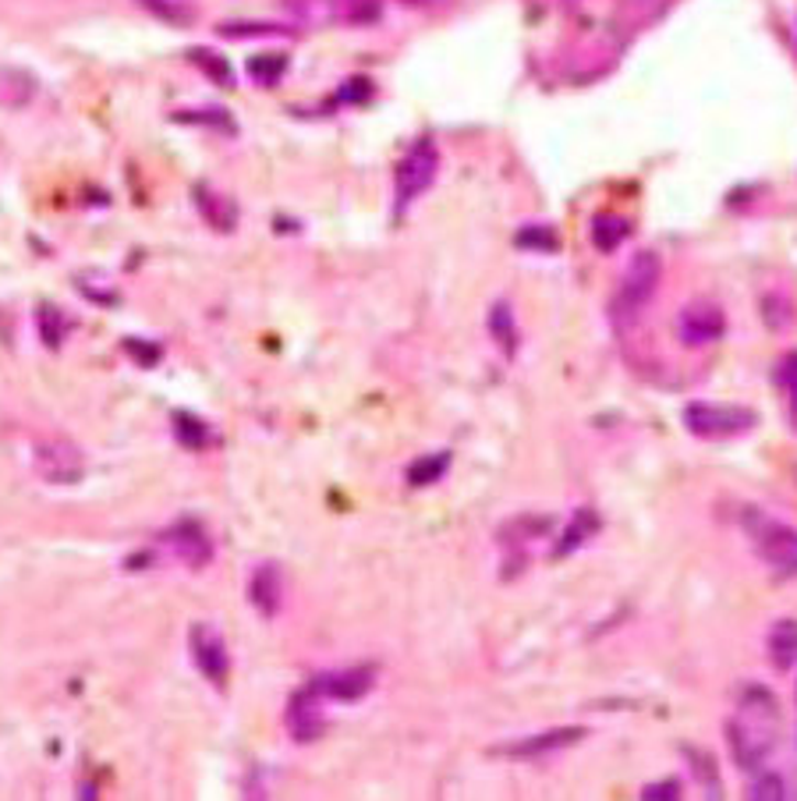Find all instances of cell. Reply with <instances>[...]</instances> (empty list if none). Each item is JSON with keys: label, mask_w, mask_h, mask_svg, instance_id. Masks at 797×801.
I'll use <instances>...</instances> for the list:
<instances>
[{"label": "cell", "mask_w": 797, "mask_h": 801, "mask_svg": "<svg viewBox=\"0 0 797 801\" xmlns=\"http://www.w3.org/2000/svg\"><path fill=\"white\" fill-rule=\"evenodd\" d=\"M174 121H181V124H206V128H217V132H237L234 121L228 110H220V107H206V110H181V114H174Z\"/></svg>", "instance_id": "31"}, {"label": "cell", "mask_w": 797, "mask_h": 801, "mask_svg": "<svg viewBox=\"0 0 797 801\" xmlns=\"http://www.w3.org/2000/svg\"><path fill=\"white\" fill-rule=\"evenodd\" d=\"M124 348L132 351V355H135L139 362H146V365H156V362H159V355H164V351H159L156 344H139V341H128Z\"/></svg>", "instance_id": "36"}, {"label": "cell", "mask_w": 797, "mask_h": 801, "mask_svg": "<svg viewBox=\"0 0 797 801\" xmlns=\"http://www.w3.org/2000/svg\"><path fill=\"white\" fill-rule=\"evenodd\" d=\"M135 4L142 11H150L153 19L167 22V25H191V19H196V14H191V8L181 4V0H135Z\"/></svg>", "instance_id": "29"}, {"label": "cell", "mask_w": 797, "mask_h": 801, "mask_svg": "<svg viewBox=\"0 0 797 801\" xmlns=\"http://www.w3.org/2000/svg\"><path fill=\"white\" fill-rule=\"evenodd\" d=\"M680 794H684L680 780H660V783H649V788L642 791L645 801H677Z\"/></svg>", "instance_id": "34"}, {"label": "cell", "mask_w": 797, "mask_h": 801, "mask_svg": "<svg viewBox=\"0 0 797 801\" xmlns=\"http://www.w3.org/2000/svg\"><path fill=\"white\" fill-rule=\"evenodd\" d=\"M373 96V83L369 78H351V83L344 86V92H341V100L344 103H365Z\"/></svg>", "instance_id": "35"}, {"label": "cell", "mask_w": 797, "mask_h": 801, "mask_svg": "<svg viewBox=\"0 0 797 801\" xmlns=\"http://www.w3.org/2000/svg\"><path fill=\"white\" fill-rule=\"evenodd\" d=\"M191 199H196V210L202 213V220L210 223L213 231L231 234L237 228V202L231 196H223V191H217L210 185H196Z\"/></svg>", "instance_id": "15"}, {"label": "cell", "mask_w": 797, "mask_h": 801, "mask_svg": "<svg viewBox=\"0 0 797 801\" xmlns=\"http://www.w3.org/2000/svg\"><path fill=\"white\" fill-rule=\"evenodd\" d=\"M248 603L266 621H274L280 614V603H284V574H280V568L274 564V560H263V564L252 571V579H248Z\"/></svg>", "instance_id": "14"}, {"label": "cell", "mask_w": 797, "mask_h": 801, "mask_svg": "<svg viewBox=\"0 0 797 801\" xmlns=\"http://www.w3.org/2000/svg\"><path fill=\"white\" fill-rule=\"evenodd\" d=\"M174 437H178L181 447H188V451H202L206 443L213 440V432L210 426H206L199 415H188V412H174Z\"/></svg>", "instance_id": "23"}, {"label": "cell", "mask_w": 797, "mask_h": 801, "mask_svg": "<svg viewBox=\"0 0 797 801\" xmlns=\"http://www.w3.org/2000/svg\"><path fill=\"white\" fill-rule=\"evenodd\" d=\"M408 8H425V4H433V0H405Z\"/></svg>", "instance_id": "37"}, {"label": "cell", "mask_w": 797, "mask_h": 801, "mask_svg": "<svg viewBox=\"0 0 797 801\" xmlns=\"http://www.w3.org/2000/svg\"><path fill=\"white\" fill-rule=\"evenodd\" d=\"M585 734H588L585 727H553V731L529 734V738H521L514 745H503L500 751L510 759H542V756H553V751H564L571 745H578Z\"/></svg>", "instance_id": "12"}, {"label": "cell", "mask_w": 797, "mask_h": 801, "mask_svg": "<svg viewBox=\"0 0 797 801\" xmlns=\"http://www.w3.org/2000/svg\"><path fill=\"white\" fill-rule=\"evenodd\" d=\"M159 539H164V547L188 568H206L213 560V539L206 536V528L199 522L185 518L178 525H170Z\"/></svg>", "instance_id": "11"}, {"label": "cell", "mask_w": 797, "mask_h": 801, "mask_svg": "<svg viewBox=\"0 0 797 801\" xmlns=\"http://www.w3.org/2000/svg\"><path fill=\"white\" fill-rule=\"evenodd\" d=\"M486 327L492 333V341L500 344L503 355H514L518 351V323H514V309L507 301H492V309L486 316Z\"/></svg>", "instance_id": "21"}, {"label": "cell", "mask_w": 797, "mask_h": 801, "mask_svg": "<svg viewBox=\"0 0 797 801\" xmlns=\"http://www.w3.org/2000/svg\"><path fill=\"white\" fill-rule=\"evenodd\" d=\"M36 469L51 483H78L82 479V454L64 440H46L36 447Z\"/></svg>", "instance_id": "13"}, {"label": "cell", "mask_w": 797, "mask_h": 801, "mask_svg": "<svg viewBox=\"0 0 797 801\" xmlns=\"http://www.w3.org/2000/svg\"><path fill=\"white\" fill-rule=\"evenodd\" d=\"M744 533L765 568L779 579H797V528L773 515H762V511H748Z\"/></svg>", "instance_id": "3"}, {"label": "cell", "mask_w": 797, "mask_h": 801, "mask_svg": "<svg viewBox=\"0 0 797 801\" xmlns=\"http://www.w3.org/2000/svg\"><path fill=\"white\" fill-rule=\"evenodd\" d=\"M440 171V153L433 139H419L414 146L401 156V164L394 171V202L397 213H405L408 206L422 196V191L436 182Z\"/></svg>", "instance_id": "5"}, {"label": "cell", "mask_w": 797, "mask_h": 801, "mask_svg": "<svg viewBox=\"0 0 797 801\" xmlns=\"http://www.w3.org/2000/svg\"><path fill=\"white\" fill-rule=\"evenodd\" d=\"M32 96H36V78L29 72H19V68L0 72V107L19 110V107L32 103Z\"/></svg>", "instance_id": "18"}, {"label": "cell", "mask_w": 797, "mask_h": 801, "mask_svg": "<svg viewBox=\"0 0 797 801\" xmlns=\"http://www.w3.org/2000/svg\"><path fill=\"white\" fill-rule=\"evenodd\" d=\"M765 652H770L776 670H790L797 663V617H779L773 624L770 638H765Z\"/></svg>", "instance_id": "16"}, {"label": "cell", "mask_w": 797, "mask_h": 801, "mask_svg": "<svg viewBox=\"0 0 797 801\" xmlns=\"http://www.w3.org/2000/svg\"><path fill=\"white\" fill-rule=\"evenodd\" d=\"M748 798H787V788H784V780H779L776 773H765L752 783V791H748Z\"/></svg>", "instance_id": "33"}, {"label": "cell", "mask_w": 797, "mask_h": 801, "mask_svg": "<svg viewBox=\"0 0 797 801\" xmlns=\"http://www.w3.org/2000/svg\"><path fill=\"white\" fill-rule=\"evenodd\" d=\"M660 277H663V260H660V252H634L631 255V263L624 270V277H620L617 284V295L610 301V319H613V327H631L638 323V316L645 312V306L652 301V295H656V287H660Z\"/></svg>", "instance_id": "2"}, {"label": "cell", "mask_w": 797, "mask_h": 801, "mask_svg": "<svg viewBox=\"0 0 797 801\" xmlns=\"http://www.w3.org/2000/svg\"><path fill=\"white\" fill-rule=\"evenodd\" d=\"M759 415L744 405H720V401H691L684 408V426L701 440H730L752 432Z\"/></svg>", "instance_id": "4"}, {"label": "cell", "mask_w": 797, "mask_h": 801, "mask_svg": "<svg viewBox=\"0 0 797 801\" xmlns=\"http://www.w3.org/2000/svg\"><path fill=\"white\" fill-rule=\"evenodd\" d=\"M36 327H40V338H43L46 348H60L64 344V333L71 330V319L64 316L60 309H54V306H40Z\"/></svg>", "instance_id": "26"}, {"label": "cell", "mask_w": 797, "mask_h": 801, "mask_svg": "<svg viewBox=\"0 0 797 801\" xmlns=\"http://www.w3.org/2000/svg\"><path fill=\"white\" fill-rule=\"evenodd\" d=\"M217 32L223 40H263V36H287V25H277V22H220Z\"/></svg>", "instance_id": "25"}, {"label": "cell", "mask_w": 797, "mask_h": 801, "mask_svg": "<svg viewBox=\"0 0 797 801\" xmlns=\"http://www.w3.org/2000/svg\"><path fill=\"white\" fill-rule=\"evenodd\" d=\"M451 461H454L451 451H433V454L414 458V461L408 464V486L422 490V486L440 483V479L446 475V469H451Z\"/></svg>", "instance_id": "20"}, {"label": "cell", "mask_w": 797, "mask_h": 801, "mask_svg": "<svg viewBox=\"0 0 797 801\" xmlns=\"http://www.w3.org/2000/svg\"><path fill=\"white\" fill-rule=\"evenodd\" d=\"M306 25H369L383 14V0H280Z\"/></svg>", "instance_id": "6"}, {"label": "cell", "mask_w": 797, "mask_h": 801, "mask_svg": "<svg viewBox=\"0 0 797 801\" xmlns=\"http://www.w3.org/2000/svg\"><path fill=\"white\" fill-rule=\"evenodd\" d=\"M323 699L333 702H358L376 688V667H344L330 670V674H316L309 681Z\"/></svg>", "instance_id": "10"}, {"label": "cell", "mask_w": 797, "mask_h": 801, "mask_svg": "<svg viewBox=\"0 0 797 801\" xmlns=\"http://www.w3.org/2000/svg\"><path fill=\"white\" fill-rule=\"evenodd\" d=\"M188 61L196 64V68L210 78V83L223 86V89H234V72H231V64L223 61L220 54L213 51H206V46H196V51H188Z\"/></svg>", "instance_id": "24"}, {"label": "cell", "mask_w": 797, "mask_h": 801, "mask_svg": "<svg viewBox=\"0 0 797 801\" xmlns=\"http://www.w3.org/2000/svg\"><path fill=\"white\" fill-rule=\"evenodd\" d=\"M188 646H191V663L199 667V674L223 688L231 674V656H228V643L220 638V632L213 624H191L188 632Z\"/></svg>", "instance_id": "7"}, {"label": "cell", "mask_w": 797, "mask_h": 801, "mask_svg": "<svg viewBox=\"0 0 797 801\" xmlns=\"http://www.w3.org/2000/svg\"><path fill=\"white\" fill-rule=\"evenodd\" d=\"M284 72H287V54H259L248 61L252 83H259V86H277Z\"/></svg>", "instance_id": "30"}, {"label": "cell", "mask_w": 797, "mask_h": 801, "mask_svg": "<svg viewBox=\"0 0 797 801\" xmlns=\"http://www.w3.org/2000/svg\"><path fill=\"white\" fill-rule=\"evenodd\" d=\"M628 234H631V223L624 217H617V213H599L593 220V245L599 252H613Z\"/></svg>", "instance_id": "22"}, {"label": "cell", "mask_w": 797, "mask_h": 801, "mask_svg": "<svg viewBox=\"0 0 797 801\" xmlns=\"http://www.w3.org/2000/svg\"><path fill=\"white\" fill-rule=\"evenodd\" d=\"M599 515L593 507H578L571 515V525L561 533V539H556V547H553V557L561 560V557H567V553H574L578 547H585L588 539H593L596 533H599Z\"/></svg>", "instance_id": "17"}, {"label": "cell", "mask_w": 797, "mask_h": 801, "mask_svg": "<svg viewBox=\"0 0 797 801\" xmlns=\"http://www.w3.org/2000/svg\"><path fill=\"white\" fill-rule=\"evenodd\" d=\"M284 724L291 731V738L298 745H309L316 738H323L326 731V713H323V695L316 692L312 684L298 688V692L287 699V710H284Z\"/></svg>", "instance_id": "9"}, {"label": "cell", "mask_w": 797, "mask_h": 801, "mask_svg": "<svg viewBox=\"0 0 797 801\" xmlns=\"http://www.w3.org/2000/svg\"><path fill=\"white\" fill-rule=\"evenodd\" d=\"M776 383H779V391H784V401H787L790 429L797 432V351H790V355L779 359Z\"/></svg>", "instance_id": "27"}, {"label": "cell", "mask_w": 797, "mask_h": 801, "mask_svg": "<svg viewBox=\"0 0 797 801\" xmlns=\"http://www.w3.org/2000/svg\"><path fill=\"white\" fill-rule=\"evenodd\" d=\"M684 759H688V770L695 773V780L706 788L709 798H723V780H720V766L709 756V751H701L695 745H684Z\"/></svg>", "instance_id": "19"}, {"label": "cell", "mask_w": 797, "mask_h": 801, "mask_svg": "<svg viewBox=\"0 0 797 801\" xmlns=\"http://www.w3.org/2000/svg\"><path fill=\"white\" fill-rule=\"evenodd\" d=\"M514 245L524 252H556L561 249V238H556V231L546 228V223H529V228H521L514 234Z\"/></svg>", "instance_id": "28"}, {"label": "cell", "mask_w": 797, "mask_h": 801, "mask_svg": "<svg viewBox=\"0 0 797 801\" xmlns=\"http://www.w3.org/2000/svg\"><path fill=\"white\" fill-rule=\"evenodd\" d=\"M776 720H779L776 695L765 692V688H748L741 699V716L730 720V727H727L730 756L744 773H755L759 766L773 756Z\"/></svg>", "instance_id": "1"}, {"label": "cell", "mask_w": 797, "mask_h": 801, "mask_svg": "<svg viewBox=\"0 0 797 801\" xmlns=\"http://www.w3.org/2000/svg\"><path fill=\"white\" fill-rule=\"evenodd\" d=\"M727 333V312L716 301H691L677 316V338L688 348H709Z\"/></svg>", "instance_id": "8"}, {"label": "cell", "mask_w": 797, "mask_h": 801, "mask_svg": "<svg viewBox=\"0 0 797 801\" xmlns=\"http://www.w3.org/2000/svg\"><path fill=\"white\" fill-rule=\"evenodd\" d=\"M669 4H674V0H624V4H620V14H624L631 25H645L652 19H660Z\"/></svg>", "instance_id": "32"}]
</instances>
